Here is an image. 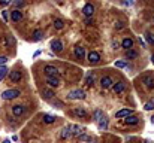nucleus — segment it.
<instances>
[{"label": "nucleus", "instance_id": "nucleus-38", "mask_svg": "<svg viewBox=\"0 0 154 143\" xmlns=\"http://www.w3.org/2000/svg\"><path fill=\"white\" fill-rule=\"evenodd\" d=\"M115 27H117L118 30H120V29H123V22H117V25H115Z\"/></svg>", "mask_w": 154, "mask_h": 143}, {"label": "nucleus", "instance_id": "nucleus-12", "mask_svg": "<svg viewBox=\"0 0 154 143\" xmlns=\"http://www.w3.org/2000/svg\"><path fill=\"white\" fill-rule=\"evenodd\" d=\"M142 82L145 84V86L147 88H154V78L153 76H144V79H142Z\"/></svg>", "mask_w": 154, "mask_h": 143}, {"label": "nucleus", "instance_id": "nucleus-29", "mask_svg": "<svg viewBox=\"0 0 154 143\" xmlns=\"http://www.w3.org/2000/svg\"><path fill=\"white\" fill-rule=\"evenodd\" d=\"M144 109H145V110H153V109H154V98H153L151 101H148L147 104L144 106Z\"/></svg>", "mask_w": 154, "mask_h": 143}, {"label": "nucleus", "instance_id": "nucleus-33", "mask_svg": "<svg viewBox=\"0 0 154 143\" xmlns=\"http://www.w3.org/2000/svg\"><path fill=\"white\" fill-rule=\"evenodd\" d=\"M121 3H123L124 6H132V5H133L132 0H121Z\"/></svg>", "mask_w": 154, "mask_h": 143}, {"label": "nucleus", "instance_id": "nucleus-39", "mask_svg": "<svg viewBox=\"0 0 154 143\" xmlns=\"http://www.w3.org/2000/svg\"><path fill=\"white\" fill-rule=\"evenodd\" d=\"M112 46H114V49H118V43L114 42V43H112Z\"/></svg>", "mask_w": 154, "mask_h": 143}, {"label": "nucleus", "instance_id": "nucleus-8", "mask_svg": "<svg viewBox=\"0 0 154 143\" xmlns=\"http://www.w3.org/2000/svg\"><path fill=\"white\" fill-rule=\"evenodd\" d=\"M82 12H84V15H85V16H91L93 14H94V6H93L91 3H87V5L84 6Z\"/></svg>", "mask_w": 154, "mask_h": 143}, {"label": "nucleus", "instance_id": "nucleus-44", "mask_svg": "<svg viewBox=\"0 0 154 143\" xmlns=\"http://www.w3.org/2000/svg\"><path fill=\"white\" fill-rule=\"evenodd\" d=\"M145 143H150V142H145Z\"/></svg>", "mask_w": 154, "mask_h": 143}, {"label": "nucleus", "instance_id": "nucleus-10", "mask_svg": "<svg viewBox=\"0 0 154 143\" xmlns=\"http://www.w3.org/2000/svg\"><path fill=\"white\" fill-rule=\"evenodd\" d=\"M12 112H14L15 116H21V115H24V112H25V107L21 106V104H16V106L12 107Z\"/></svg>", "mask_w": 154, "mask_h": 143}, {"label": "nucleus", "instance_id": "nucleus-6", "mask_svg": "<svg viewBox=\"0 0 154 143\" xmlns=\"http://www.w3.org/2000/svg\"><path fill=\"white\" fill-rule=\"evenodd\" d=\"M88 61L91 63V64H97V63L100 61V55H99L96 51H91L88 54Z\"/></svg>", "mask_w": 154, "mask_h": 143}, {"label": "nucleus", "instance_id": "nucleus-24", "mask_svg": "<svg viewBox=\"0 0 154 143\" xmlns=\"http://www.w3.org/2000/svg\"><path fill=\"white\" fill-rule=\"evenodd\" d=\"M53 95H54V93L51 91V89H44V93H42V97H44L45 100H51Z\"/></svg>", "mask_w": 154, "mask_h": 143}, {"label": "nucleus", "instance_id": "nucleus-25", "mask_svg": "<svg viewBox=\"0 0 154 143\" xmlns=\"http://www.w3.org/2000/svg\"><path fill=\"white\" fill-rule=\"evenodd\" d=\"M54 27L57 30H62L63 27H64V22H63V20H60V18H57V20H54Z\"/></svg>", "mask_w": 154, "mask_h": 143}, {"label": "nucleus", "instance_id": "nucleus-19", "mask_svg": "<svg viewBox=\"0 0 154 143\" xmlns=\"http://www.w3.org/2000/svg\"><path fill=\"white\" fill-rule=\"evenodd\" d=\"M136 57H138V52H136V51H133L132 48L130 49H126V58L127 60H133Z\"/></svg>", "mask_w": 154, "mask_h": 143}, {"label": "nucleus", "instance_id": "nucleus-1", "mask_svg": "<svg viewBox=\"0 0 154 143\" xmlns=\"http://www.w3.org/2000/svg\"><path fill=\"white\" fill-rule=\"evenodd\" d=\"M20 95V91L18 89H6V91L2 93V98L3 100H14Z\"/></svg>", "mask_w": 154, "mask_h": 143}, {"label": "nucleus", "instance_id": "nucleus-43", "mask_svg": "<svg viewBox=\"0 0 154 143\" xmlns=\"http://www.w3.org/2000/svg\"><path fill=\"white\" fill-rule=\"evenodd\" d=\"M151 121H153V124H154V116H153V118H151Z\"/></svg>", "mask_w": 154, "mask_h": 143}, {"label": "nucleus", "instance_id": "nucleus-40", "mask_svg": "<svg viewBox=\"0 0 154 143\" xmlns=\"http://www.w3.org/2000/svg\"><path fill=\"white\" fill-rule=\"evenodd\" d=\"M39 54H40V51H36V52H35V55H33V57H35V58H36V57H39Z\"/></svg>", "mask_w": 154, "mask_h": 143}, {"label": "nucleus", "instance_id": "nucleus-9", "mask_svg": "<svg viewBox=\"0 0 154 143\" xmlns=\"http://www.w3.org/2000/svg\"><path fill=\"white\" fill-rule=\"evenodd\" d=\"M75 57L78 58V60H84V57H85V49L82 48V46H75Z\"/></svg>", "mask_w": 154, "mask_h": 143}, {"label": "nucleus", "instance_id": "nucleus-14", "mask_svg": "<svg viewBox=\"0 0 154 143\" xmlns=\"http://www.w3.org/2000/svg\"><path fill=\"white\" fill-rule=\"evenodd\" d=\"M138 122H139V118H138V116H133V115L126 116V124H129V125H136Z\"/></svg>", "mask_w": 154, "mask_h": 143}, {"label": "nucleus", "instance_id": "nucleus-32", "mask_svg": "<svg viewBox=\"0 0 154 143\" xmlns=\"http://www.w3.org/2000/svg\"><path fill=\"white\" fill-rule=\"evenodd\" d=\"M115 67H118V69H123V67H127V64L124 61H117L115 63Z\"/></svg>", "mask_w": 154, "mask_h": 143}, {"label": "nucleus", "instance_id": "nucleus-28", "mask_svg": "<svg viewBox=\"0 0 154 143\" xmlns=\"http://www.w3.org/2000/svg\"><path fill=\"white\" fill-rule=\"evenodd\" d=\"M145 39H147V42L150 45H154V34L153 33H147V34H145Z\"/></svg>", "mask_w": 154, "mask_h": 143}, {"label": "nucleus", "instance_id": "nucleus-31", "mask_svg": "<svg viewBox=\"0 0 154 143\" xmlns=\"http://www.w3.org/2000/svg\"><path fill=\"white\" fill-rule=\"evenodd\" d=\"M102 116H103V113H102V110H96L94 112V121H99Z\"/></svg>", "mask_w": 154, "mask_h": 143}, {"label": "nucleus", "instance_id": "nucleus-5", "mask_svg": "<svg viewBox=\"0 0 154 143\" xmlns=\"http://www.w3.org/2000/svg\"><path fill=\"white\" fill-rule=\"evenodd\" d=\"M44 72H45L47 76H57V75H58V70H57V67H54V66H45Z\"/></svg>", "mask_w": 154, "mask_h": 143}, {"label": "nucleus", "instance_id": "nucleus-36", "mask_svg": "<svg viewBox=\"0 0 154 143\" xmlns=\"http://www.w3.org/2000/svg\"><path fill=\"white\" fill-rule=\"evenodd\" d=\"M23 5H24L23 0H15V6H16V7H21Z\"/></svg>", "mask_w": 154, "mask_h": 143}, {"label": "nucleus", "instance_id": "nucleus-22", "mask_svg": "<svg viewBox=\"0 0 154 143\" xmlns=\"http://www.w3.org/2000/svg\"><path fill=\"white\" fill-rule=\"evenodd\" d=\"M73 113L76 116H81V118H85V116H87V112H85L82 107H76V109H73Z\"/></svg>", "mask_w": 154, "mask_h": 143}, {"label": "nucleus", "instance_id": "nucleus-37", "mask_svg": "<svg viewBox=\"0 0 154 143\" xmlns=\"http://www.w3.org/2000/svg\"><path fill=\"white\" fill-rule=\"evenodd\" d=\"M2 15H3V20H5V21L9 20V15H8V11H3V12H2Z\"/></svg>", "mask_w": 154, "mask_h": 143}, {"label": "nucleus", "instance_id": "nucleus-34", "mask_svg": "<svg viewBox=\"0 0 154 143\" xmlns=\"http://www.w3.org/2000/svg\"><path fill=\"white\" fill-rule=\"evenodd\" d=\"M8 63V57H0V66H5Z\"/></svg>", "mask_w": 154, "mask_h": 143}, {"label": "nucleus", "instance_id": "nucleus-15", "mask_svg": "<svg viewBox=\"0 0 154 143\" xmlns=\"http://www.w3.org/2000/svg\"><path fill=\"white\" fill-rule=\"evenodd\" d=\"M70 136H72V125H67V127H64L63 131H62V139H67Z\"/></svg>", "mask_w": 154, "mask_h": 143}, {"label": "nucleus", "instance_id": "nucleus-30", "mask_svg": "<svg viewBox=\"0 0 154 143\" xmlns=\"http://www.w3.org/2000/svg\"><path fill=\"white\" fill-rule=\"evenodd\" d=\"M6 73H8V67L6 66H0V79H2Z\"/></svg>", "mask_w": 154, "mask_h": 143}, {"label": "nucleus", "instance_id": "nucleus-18", "mask_svg": "<svg viewBox=\"0 0 154 143\" xmlns=\"http://www.w3.org/2000/svg\"><path fill=\"white\" fill-rule=\"evenodd\" d=\"M97 127H99V130H106L108 128V121H106L105 116H102V118L97 121Z\"/></svg>", "mask_w": 154, "mask_h": 143}, {"label": "nucleus", "instance_id": "nucleus-16", "mask_svg": "<svg viewBox=\"0 0 154 143\" xmlns=\"http://www.w3.org/2000/svg\"><path fill=\"white\" fill-rule=\"evenodd\" d=\"M132 46H133V40H132L130 37L123 39V42H121V48H124V49H130Z\"/></svg>", "mask_w": 154, "mask_h": 143}, {"label": "nucleus", "instance_id": "nucleus-13", "mask_svg": "<svg viewBox=\"0 0 154 143\" xmlns=\"http://www.w3.org/2000/svg\"><path fill=\"white\" fill-rule=\"evenodd\" d=\"M21 72L20 70H14V72H11V80L12 82H20V79H21Z\"/></svg>", "mask_w": 154, "mask_h": 143}, {"label": "nucleus", "instance_id": "nucleus-23", "mask_svg": "<svg viewBox=\"0 0 154 143\" xmlns=\"http://www.w3.org/2000/svg\"><path fill=\"white\" fill-rule=\"evenodd\" d=\"M124 86H126L124 82H117L112 88H114V91H115V93H123V91H124Z\"/></svg>", "mask_w": 154, "mask_h": 143}, {"label": "nucleus", "instance_id": "nucleus-27", "mask_svg": "<svg viewBox=\"0 0 154 143\" xmlns=\"http://www.w3.org/2000/svg\"><path fill=\"white\" fill-rule=\"evenodd\" d=\"M55 121L54 116H51V115H44V122L45 124H53Z\"/></svg>", "mask_w": 154, "mask_h": 143}, {"label": "nucleus", "instance_id": "nucleus-4", "mask_svg": "<svg viewBox=\"0 0 154 143\" xmlns=\"http://www.w3.org/2000/svg\"><path fill=\"white\" fill-rule=\"evenodd\" d=\"M112 79H111L109 76H103V78H102L100 79V85H102V88H103V89H106V88H111V86H112Z\"/></svg>", "mask_w": 154, "mask_h": 143}, {"label": "nucleus", "instance_id": "nucleus-3", "mask_svg": "<svg viewBox=\"0 0 154 143\" xmlns=\"http://www.w3.org/2000/svg\"><path fill=\"white\" fill-rule=\"evenodd\" d=\"M51 49H53L54 52H62V51H63V43H62V40L55 39V40L51 42Z\"/></svg>", "mask_w": 154, "mask_h": 143}, {"label": "nucleus", "instance_id": "nucleus-26", "mask_svg": "<svg viewBox=\"0 0 154 143\" xmlns=\"http://www.w3.org/2000/svg\"><path fill=\"white\" fill-rule=\"evenodd\" d=\"M42 36H44V31H42V30H36L35 33H33V39H35V40H40Z\"/></svg>", "mask_w": 154, "mask_h": 143}, {"label": "nucleus", "instance_id": "nucleus-11", "mask_svg": "<svg viewBox=\"0 0 154 143\" xmlns=\"http://www.w3.org/2000/svg\"><path fill=\"white\" fill-rule=\"evenodd\" d=\"M132 113H133L132 109H121V110H118V112L115 113V116H117V118H126V116H129V115H132Z\"/></svg>", "mask_w": 154, "mask_h": 143}, {"label": "nucleus", "instance_id": "nucleus-7", "mask_svg": "<svg viewBox=\"0 0 154 143\" xmlns=\"http://www.w3.org/2000/svg\"><path fill=\"white\" fill-rule=\"evenodd\" d=\"M11 18H12L14 22H20V21L23 20V12L18 11V9H15V11L11 12Z\"/></svg>", "mask_w": 154, "mask_h": 143}, {"label": "nucleus", "instance_id": "nucleus-2", "mask_svg": "<svg viewBox=\"0 0 154 143\" xmlns=\"http://www.w3.org/2000/svg\"><path fill=\"white\" fill-rule=\"evenodd\" d=\"M67 98H69V100H84L85 94H84L82 89H73V91H70L67 94Z\"/></svg>", "mask_w": 154, "mask_h": 143}, {"label": "nucleus", "instance_id": "nucleus-41", "mask_svg": "<svg viewBox=\"0 0 154 143\" xmlns=\"http://www.w3.org/2000/svg\"><path fill=\"white\" fill-rule=\"evenodd\" d=\"M3 143H11V140H9V139H6V140H5Z\"/></svg>", "mask_w": 154, "mask_h": 143}, {"label": "nucleus", "instance_id": "nucleus-20", "mask_svg": "<svg viewBox=\"0 0 154 143\" xmlns=\"http://www.w3.org/2000/svg\"><path fill=\"white\" fill-rule=\"evenodd\" d=\"M72 134H73V136H76V137H78V136H81V134L84 133V128L82 127H78V125H72Z\"/></svg>", "mask_w": 154, "mask_h": 143}, {"label": "nucleus", "instance_id": "nucleus-45", "mask_svg": "<svg viewBox=\"0 0 154 143\" xmlns=\"http://www.w3.org/2000/svg\"><path fill=\"white\" fill-rule=\"evenodd\" d=\"M153 21H154V18H153Z\"/></svg>", "mask_w": 154, "mask_h": 143}, {"label": "nucleus", "instance_id": "nucleus-42", "mask_svg": "<svg viewBox=\"0 0 154 143\" xmlns=\"http://www.w3.org/2000/svg\"><path fill=\"white\" fill-rule=\"evenodd\" d=\"M151 61H153V64H154V54H153V55H151Z\"/></svg>", "mask_w": 154, "mask_h": 143}, {"label": "nucleus", "instance_id": "nucleus-17", "mask_svg": "<svg viewBox=\"0 0 154 143\" xmlns=\"http://www.w3.org/2000/svg\"><path fill=\"white\" fill-rule=\"evenodd\" d=\"M48 84H49V86H53V88L55 86L57 88L60 85V80H58L57 76H48Z\"/></svg>", "mask_w": 154, "mask_h": 143}, {"label": "nucleus", "instance_id": "nucleus-21", "mask_svg": "<svg viewBox=\"0 0 154 143\" xmlns=\"http://www.w3.org/2000/svg\"><path fill=\"white\" fill-rule=\"evenodd\" d=\"M85 85H87V86H93V85H94V75H93V73H88V75H87Z\"/></svg>", "mask_w": 154, "mask_h": 143}, {"label": "nucleus", "instance_id": "nucleus-35", "mask_svg": "<svg viewBox=\"0 0 154 143\" xmlns=\"http://www.w3.org/2000/svg\"><path fill=\"white\" fill-rule=\"evenodd\" d=\"M11 3H12V0H0V5H3V6H8Z\"/></svg>", "mask_w": 154, "mask_h": 143}]
</instances>
